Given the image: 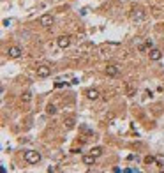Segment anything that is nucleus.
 <instances>
[{
  "instance_id": "obj_1",
  "label": "nucleus",
  "mask_w": 164,
  "mask_h": 173,
  "mask_svg": "<svg viewBox=\"0 0 164 173\" xmlns=\"http://www.w3.org/2000/svg\"><path fill=\"white\" fill-rule=\"evenodd\" d=\"M25 161L28 164H37L41 161V154L37 152V150H27L25 152Z\"/></svg>"
},
{
  "instance_id": "obj_2",
  "label": "nucleus",
  "mask_w": 164,
  "mask_h": 173,
  "mask_svg": "<svg viewBox=\"0 0 164 173\" xmlns=\"http://www.w3.org/2000/svg\"><path fill=\"white\" fill-rule=\"evenodd\" d=\"M57 46L62 48V50L69 48V46H71V35H58L57 37Z\"/></svg>"
},
{
  "instance_id": "obj_3",
  "label": "nucleus",
  "mask_w": 164,
  "mask_h": 173,
  "mask_svg": "<svg viewBox=\"0 0 164 173\" xmlns=\"http://www.w3.org/2000/svg\"><path fill=\"white\" fill-rule=\"evenodd\" d=\"M145 16H147V12H145L141 7H134V9L131 11V18H132L134 21H143Z\"/></svg>"
},
{
  "instance_id": "obj_4",
  "label": "nucleus",
  "mask_w": 164,
  "mask_h": 173,
  "mask_svg": "<svg viewBox=\"0 0 164 173\" xmlns=\"http://www.w3.org/2000/svg\"><path fill=\"white\" fill-rule=\"evenodd\" d=\"M53 21H55V18H53L51 14H48V12H46V14H42V16L39 18V23H41L42 27H46V28H48V27H51V25H53Z\"/></svg>"
},
{
  "instance_id": "obj_5",
  "label": "nucleus",
  "mask_w": 164,
  "mask_h": 173,
  "mask_svg": "<svg viewBox=\"0 0 164 173\" xmlns=\"http://www.w3.org/2000/svg\"><path fill=\"white\" fill-rule=\"evenodd\" d=\"M50 74H51V69L48 66H44V64L42 66H37V76L39 78H48Z\"/></svg>"
},
{
  "instance_id": "obj_6",
  "label": "nucleus",
  "mask_w": 164,
  "mask_h": 173,
  "mask_svg": "<svg viewBox=\"0 0 164 173\" xmlns=\"http://www.w3.org/2000/svg\"><path fill=\"white\" fill-rule=\"evenodd\" d=\"M118 73H120V67L116 66V64H111V66H108V67H106V74H108L109 78L118 76Z\"/></svg>"
},
{
  "instance_id": "obj_7",
  "label": "nucleus",
  "mask_w": 164,
  "mask_h": 173,
  "mask_svg": "<svg viewBox=\"0 0 164 173\" xmlns=\"http://www.w3.org/2000/svg\"><path fill=\"white\" fill-rule=\"evenodd\" d=\"M21 48L19 46H11L9 50H7V55H9V58H19L21 57Z\"/></svg>"
},
{
  "instance_id": "obj_8",
  "label": "nucleus",
  "mask_w": 164,
  "mask_h": 173,
  "mask_svg": "<svg viewBox=\"0 0 164 173\" xmlns=\"http://www.w3.org/2000/svg\"><path fill=\"white\" fill-rule=\"evenodd\" d=\"M85 95H86V99H90V101H97L99 95H101V92H99L97 89H88V90L85 92Z\"/></svg>"
},
{
  "instance_id": "obj_9",
  "label": "nucleus",
  "mask_w": 164,
  "mask_h": 173,
  "mask_svg": "<svg viewBox=\"0 0 164 173\" xmlns=\"http://www.w3.org/2000/svg\"><path fill=\"white\" fill-rule=\"evenodd\" d=\"M148 57H150V60H152V62H157V60H161V58H162V51H161V50H157V48H152V50H150V53H148Z\"/></svg>"
},
{
  "instance_id": "obj_10",
  "label": "nucleus",
  "mask_w": 164,
  "mask_h": 173,
  "mask_svg": "<svg viewBox=\"0 0 164 173\" xmlns=\"http://www.w3.org/2000/svg\"><path fill=\"white\" fill-rule=\"evenodd\" d=\"M83 164H86V166H93V164H95V156H93V154H86V156H83Z\"/></svg>"
},
{
  "instance_id": "obj_11",
  "label": "nucleus",
  "mask_w": 164,
  "mask_h": 173,
  "mask_svg": "<svg viewBox=\"0 0 164 173\" xmlns=\"http://www.w3.org/2000/svg\"><path fill=\"white\" fill-rule=\"evenodd\" d=\"M64 124H65L67 129H73V127H74V117H67V118H64Z\"/></svg>"
},
{
  "instance_id": "obj_12",
  "label": "nucleus",
  "mask_w": 164,
  "mask_h": 173,
  "mask_svg": "<svg viewBox=\"0 0 164 173\" xmlns=\"http://www.w3.org/2000/svg\"><path fill=\"white\" fill-rule=\"evenodd\" d=\"M145 164H147V166L157 164V157H154V156H147V157H145Z\"/></svg>"
},
{
  "instance_id": "obj_13",
  "label": "nucleus",
  "mask_w": 164,
  "mask_h": 173,
  "mask_svg": "<svg viewBox=\"0 0 164 173\" xmlns=\"http://www.w3.org/2000/svg\"><path fill=\"white\" fill-rule=\"evenodd\" d=\"M90 154H93L95 157H99V156L102 154V148H101V147H92V148H90Z\"/></svg>"
},
{
  "instance_id": "obj_14",
  "label": "nucleus",
  "mask_w": 164,
  "mask_h": 173,
  "mask_svg": "<svg viewBox=\"0 0 164 173\" xmlns=\"http://www.w3.org/2000/svg\"><path fill=\"white\" fill-rule=\"evenodd\" d=\"M46 113H48V115H55L57 113V106L55 104H48V106H46Z\"/></svg>"
},
{
  "instance_id": "obj_15",
  "label": "nucleus",
  "mask_w": 164,
  "mask_h": 173,
  "mask_svg": "<svg viewBox=\"0 0 164 173\" xmlns=\"http://www.w3.org/2000/svg\"><path fill=\"white\" fill-rule=\"evenodd\" d=\"M32 101V92H25L23 94V102H30Z\"/></svg>"
},
{
  "instance_id": "obj_16",
  "label": "nucleus",
  "mask_w": 164,
  "mask_h": 173,
  "mask_svg": "<svg viewBox=\"0 0 164 173\" xmlns=\"http://www.w3.org/2000/svg\"><path fill=\"white\" fill-rule=\"evenodd\" d=\"M157 166H164V156H157Z\"/></svg>"
},
{
  "instance_id": "obj_17",
  "label": "nucleus",
  "mask_w": 164,
  "mask_h": 173,
  "mask_svg": "<svg viewBox=\"0 0 164 173\" xmlns=\"http://www.w3.org/2000/svg\"><path fill=\"white\" fill-rule=\"evenodd\" d=\"M147 48H148L147 44H139V46H138V50H139V51H147Z\"/></svg>"
},
{
  "instance_id": "obj_18",
  "label": "nucleus",
  "mask_w": 164,
  "mask_h": 173,
  "mask_svg": "<svg viewBox=\"0 0 164 173\" xmlns=\"http://www.w3.org/2000/svg\"><path fill=\"white\" fill-rule=\"evenodd\" d=\"M127 95L132 97V95H134V89H131V86H129V89H127Z\"/></svg>"
},
{
  "instance_id": "obj_19",
  "label": "nucleus",
  "mask_w": 164,
  "mask_h": 173,
  "mask_svg": "<svg viewBox=\"0 0 164 173\" xmlns=\"http://www.w3.org/2000/svg\"><path fill=\"white\" fill-rule=\"evenodd\" d=\"M147 46H148V50H152V48H154V42H152L150 39H147Z\"/></svg>"
},
{
  "instance_id": "obj_20",
  "label": "nucleus",
  "mask_w": 164,
  "mask_h": 173,
  "mask_svg": "<svg viewBox=\"0 0 164 173\" xmlns=\"http://www.w3.org/2000/svg\"><path fill=\"white\" fill-rule=\"evenodd\" d=\"M64 85H65L64 81H57V83H55V86H57V89H62V86H64Z\"/></svg>"
}]
</instances>
